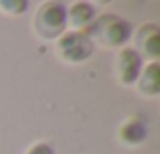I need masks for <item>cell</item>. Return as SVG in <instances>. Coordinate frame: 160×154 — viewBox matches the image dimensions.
<instances>
[{"instance_id": "obj_1", "label": "cell", "mask_w": 160, "mask_h": 154, "mask_svg": "<svg viewBox=\"0 0 160 154\" xmlns=\"http://www.w3.org/2000/svg\"><path fill=\"white\" fill-rule=\"evenodd\" d=\"M83 32L91 39L93 45L98 41L103 47H122L132 37V24L128 20H124L122 16L108 12V14H102L98 18H93V22Z\"/></svg>"}, {"instance_id": "obj_2", "label": "cell", "mask_w": 160, "mask_h": 154, "mask_svg": "<svg viewBox=\"0 0 160 154\" xmlns=\"http://www.w3.org/2000/svg\"><path fill=\"white\" fill-rule=\"evenodd\" d=\"M67 27V4L51 0L39 8L35 16V31L43 39H59Z\"/></svg>"}, {"instance_id": "obj_3", "label": "cell", "mask_w": 160, "mask_h": 154, "mask_svg": "<svg viewBox=\"0 0 160 154\" xmlns=\"http://www.w3.org/2000/svg\"><path fill=\"white\" fill-rule=\"evenodd\" d=\"M57 47L63 59L71 61V63H81V61H87L91 57L95 45L91 43V39L83 31H69L59 37Z\"/></svg>"}, {"instance_id": "obj_4", "label": "cell", "mask_w": 160, "mask_h": 154, "mask_svg": "<svg viewBox=\"0 0 160 154\" xmlns=\"http://www.w3.org/2000/svg\"><path fill=\"white\" fill-rule=\"evenodd\" d=\"M118 75H120V81L124 85H132V83L138 81L142 71V55L136 51V49L124 47L118 55Z\"/></svg>"}, {"instance_id": "obj_5", "label": "cell", "mask_w": 160, "mask_h": 154, "mask_svg": "<svg viewBox=\"0 0 160 154\" xmlns=\"http://www.w3.org/2000/svg\"><path fill=\"white\" fill-rule=\"evenodd\" d=\"M138 41H140V47L144 49V53L150 59L156 61L160 57V31L154 22H148L140 28L138 32Z\"/></svg>"}, {"instance_id": "obj_6", "label": "cell", "mask_w": 160, "mask_h": 154, "mask_svg": "<svg viewBox=\"0 0 160 154\" xmlns=\"http://www.w3.org/2000/svg\"><path fill=\"white\" fill-rule=\"evenodd\" d=\"M138 87H140V91L146 93V95H158L160 93V65H158V61L148 63L140 71Z\"/></svg>"}, {"instance_id": "obj_7", "label": "cell", "mask_w": 160, "mask_h": 154, "mask_svg": "<svg viewBox=\"0 0 160 154\" xmlns=\"http://www.w3.org/2000/svg\"><path fill=\"white\" fill-rule=\"evenodd\" d=\"M120 136L126 144H142L148 136V128H146V122L138 116L126 120L124 126L120 128Z\"/></svg>"}, {"instance_id": "obj_8", "label": "cell", "mask_w": 160, "mask_h": 154, "mask_svg": "<svg viewBox=\"0 0 160 154\" xmlns=\"http://www.w3.org/2000/svg\"><path fill=\"white\" fill-rule=\"evenodd\" d=\"M95 18V8L89 2H75L71 8H67V22H71L73 27H83L87 28Z\"/></svg>"}, {"instance_id": "obj_9", "label": "cell", "mask_w": 160, "mask_h": 154, "mask_svg": "<svg viewBox=\"0 0 160 154\" xmlns=\"http://www.w3.org/2000/svg\"><path fill=\"white\" fill-rule=\"evenodd\" d=\"M0 8L8 14H22L28 10L27 0H0Z\"/></svg>"}, {"instance_id": "obj_10", "label": "cell", "mask_w": 160, "mask_h": 154, "mask_svg": "<svg viewBox=\"0 0 160 154\" xmlns=\"http://www.w3.org/2000/svg\"><path fill=\"white\" fill-rule=\"evenodd\" d=\"M27 154H55V152H53V148L49 146V144L41 142V144H35V146H31V148L27 150Z\"/></svg>"}]
</instances>
